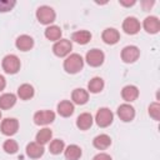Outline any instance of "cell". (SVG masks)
Wrapping results in <instances>:
<instances>
[{
	"mask_svg": "<svg viewBox=\"0 0 160 160\" xmlns=\"http://www.w3.org/2000/svg\"><path fill=\"white\" fill-rule=\"evenodd\" d=\"M82 66H84V60L79 54H71L64 61V69L69 74L79 72L82 69Z\"/></svg>",
	"mask_w": 160,
	"mask_h": 160,
	"instance_id": "cell-1",
	"label": "cell"
},
{
	"mask_svg": "<svg viewBox=\"0 0 160 160\" xmlns=\"http://www.w3.org/2000/svg\"><path fill=\"white\" fill-rule=\"evenodd\" d=\"M55 11L52 10V8L48 6V5H42L36 10V18L38 20L44 24V25H49L55 20Z\"/></svg>",
	"mask_w": 160,
	"mask_h": 160,
	"instance_id": "cell-2",
	"label": "cell"
},
{
	"mask_svg": "<svg viewBox=\"0 0 160 160\" xmlns=\"http://www.w3.org/2000/svg\"><path fill=\"white\" fill-rule=\"evenodd\" d=\"M2 69L8 74H16L20 69V60L16 55H6L2 59Z\"/></svg>",
	"mask_w": 160,
	"mask_h": 160,
	"instance_id": "cell-3",
	"label": "cell"
},
{
	"mask_svg": "<svg viewBox=\"0 0 160 160\" xmlns=\"http://www.w3.org/2000/svg\"><path fill=\"white\" fill-rule=\"evenodd\" d=\"M112 119H114V115H112L111 110L108 109V108H101V109H99V111L96 112V116H95L96 124H98L100 128H106V126H109V125L112 122Z\"/></svg>",
	"mask_w": 160,
	"mask_h": 160,
	"instance_id": "cell-4",
	"label": "cell"
},
{
	"mask_svg": "<svg viewBox=\"0 0 160 160\" xmlns=\"http://www.w3.org/2000/svg\"><path fill=\"white\" fill-rule=\"evenodd\" d=\"M72 49V45H71V41L68 40V39H61V40H58L54 46H52V51L56 56H66Z\"/></svg>",
	"mask_w": 160,
	"mask_h": 160,
	"instance_id": "cell-5",
	"label": "cell"
},
{
	"mask_svg": "<svg viewBox=\"0 0 160 160\" xmlns=\"http://www.w3.org/2000/svg\"><path fill=\"white\" fill-rule=\"evenodd\" d=\"M140 55V50L134 45H128L121 51V59L124 62H134L138 60Z\"/></svg>",
	"mask_w": 160,
	"mask_h": 160,
	"instance_id": "cell-6",
	"label": "cell"
},
{
	"mask_svg": "<svg viewBox=\"0 0 160 160\" xmlns=\"http://www.w3.org/2000/svg\"><path fill=\"white\" fill-rule=\"evenodd\" d=\"M86 61L90 66H100L104 62V52L99 49H91L86 54Z\"/></svg>",
	"mask_w": 160,
	"mask_h": 160,
	"instance_id": "cell-7",
	"label": "cell"
},
{
	"mask_svg": "<svg viewBox=\"0 0 160 160\" xmlns=\"http://www.w3.org/2000/svg\"><path fill=\"white\" fill-rule=\"evenodd\" d=\"M55 120V114L50 110H41L35 112L34 115V121L38 125H48Z\"/></svg>",
	"mask_w": 160,
	"mask_h": 160,
	"instance_id": "cell-8",
	"label": "cell"
},
{
	"mask_svg": "<svg viewBox=\"0 0 160 160\" xmlns=\"http://www.w3.org/2000/svg\"><path fill=\"white\" fill-rule=\"evenodd\" d=\"M19 129V122L16 119L14 118H6L5 120H2L1 122V132L4 135H14Z\"/></svg>",
	"mask_w": 160,
	"mask_h": 160,
	"instance_id": "cell-9",
	"label": "cell"
},
{
	"mask_svg": "<svg viewBox=\"0 0 160 160\" xmlns=\"http://www.w3.org/2000/svg\"><path fill=\"white\" fill-rule=\"evenodd\" d=\"M122 30L126 34H130V35H134V34L139 32V30H140L139 20L134 16H128L122 22Z\"/></svg>",
	"mask_w": 160,
	"mask_h": 160,
	"instance_id": "cell-10",
	"label": "cell"
},
{
	"mask_svg": "<svg viewBox=\"0 0 160 160\" xmlns=\"http://www.w3.org/2000/svg\"><path fill=\"white\" fill-rule=\"evenodd\" d=\"M118 115H119V118H120L122 121L128 122V121H131V120L134 119V116H135V110H134V108H132L131 105H129V104H121V105L118 108Z\"/></svg>",
	"mask_w": 160,
	"mask_h": 160,
	"instance_id": "cell-11",
	"label": "cell"
},
{
	"mask_svg": "<svg viewBox=\"0 0 160 160\" xmlns=\"http://www.w3.org/2000/svg\"><path fill=\"white\" fill-rule=\"evenodd\" d=\"M101 38H102V40H104L106 44L112 45V44H116V42L119 41L120 34H119V31H118L116 29H114V28H108V29H105V30L102 31Z\"/></svg>",
	"mask_w": 160,
	"mask_h": 160,
	"instance_id": "cell-12",
	"label": "cell"
},
{
	"mask_svg": "<svg viewBox=\"0 0 160 160\" xmlns=\"http://www.w3.org/2000/svg\"><path fill=\"white\" fill-rule=\"evenodd\" d=\"M144 29L150 34H156L160 30V21L156 16H148L144 20Z\"/></svg>",
	"mask_w": 160,
	"mask_h": 160,
	"instance_id": "cell-13",
	"label": "cell"
},
{
	"mask_svg": "<svg viewBox=\"0 0 160 160\" xmlns=\"http://www.w3.org/2000/svg\"><path fill=\"white\" fill-rule=\"evenodd\" d=\"M16 48L21 51H28L30 50L32 46H34V40L31 36L29 35H20L18 39H16Z\"/></svg>",
	"mask_w": 160,
	"mask_h": 160,
	"instance_id": "cell-14",
	"label": "cell"
},
{
	"mask_svg": "<svg viewBox=\"0 0 160 160\" xmlns=\"http://www.w3.org/2000/svg\"><path fill=\"white\" fill-rule=\"evenodd\" d=\"M121 96L125 101H134L139 96V90L134 85H126L121 90Z\"/></svg>",
	"mask_w": 160,
	"mask_h": 160,
	"instance_id": "cell-15",
	"label": "cell"
},
{
	"mask_svg": "<svg viewBox=\"0 0 160 160\" xmlns=\"http://www.w3.org/2000/svg\"><path fill=\"white\" fill-rule=\"evenodd\" d=\"M26 154H28V156H30L32 159H38V158L42 156L44 146L40 145L39 142H30L26 146Z\"/></svg>",
	"mask_w": 160,
	"mask_h": 160,
	"instance_id": "cell-16",
	"label": "cell"
},
{
	"mask_svg": "<svg viewBox=\"0 0 160 160\" xmlns=\"http://www.w3.org/2000/svg\"><path fill=\"white\" fill-rule=\"evenodd\" d=\"M76 125L81 130H88L92 125V116L89 112H82L76 119Z\"/></svg>",
	"mask_w": 160,
	"mask_h": 160,
	"instance_id": "cell-17",
	"label": "cell"
},
{
	"mask_svg": "<svg viewBox=\"0 0 160 160\" xmlns=\"http://www.w3.org/2000/svg\"><path fill=\"white\" fill-rule=\"evenodd\" d=\"M92 144H94V146H95L96 149L104 150V149H108V148L110 146L111 139H110V136L106 135V134H100V135H98V136L94 139Z\"/></svg>",
	"mask_w": 160,
	"mask_h": 160,
	"instance_id": "cell-18",
	"label": "cell"
},
{
	"mask_svg": "<svg viewBox=\"0 0 160 160\" xmlns=\"http://www.w3.org/2000/svg\"><path fill=\"white\" fill-rule=\"evenodd\" d=\"M71 99H72V101H74L75 104L82 105V104H85V102L88 101V99H89V92H88L86 90H84V89H75V90L72 91V94H71Z\"/></svg>",
	"mask_w": 160,
	"mask_h": 160,
	"instance_id": "cell-19",
	"label": "cell"
},
{
	"mask_svg": "<svg viewBox=\"0 0 160 160\" xmlns=\"http://www.w3.org/2000/svg\"><path fill=\"white\" fill-rule=\"evenodd\" d=\"M71 39L78 42V44H81V45H85L90 41L91 39V34L88 31V30H79V31H75L71 36Z\"/></svg>",
	"mask_w": 160,
	"mask_h": 160,
	"instance_id": "cell-20",
	"label": "cell"
},
{
	"mask_svg": "<svg viewBox=\"0 0 160 160\" xmlns=\"http://www.w3.org/2000/svg\"><path fill=\"white\" fill-rule=\"evenodd\" d=\"M58 112L61 116H64V118L70 116L74 112V105H72V102H70L69 100L60 101L59 105H58Z\"/></svg>",
	"mask_w": 160,
	"mask_h": 160,
	"instance_id": "cell-21",
	"label": "cell"
},
{
	"mask_svg": "<svg viewBox=\"0 0 160 160\" xmlns=\"http://www.w3.org/2000/svg\"><path fill=\"white\" fill-rule=\"evenodd\" d=\"M15 102H16V96L11 92L10 94L6 92L0 96V109H10L15 105Z\"/></svg>",
	"mask_w": 160,
	"mask_h": 160,
	"instance_id": "cell-22",
	"label": "cell"
},
{
	"mask_svg": "<svg viewBox=\"0 0 160 160\" xmlns=\"http://www.w3.org/2000/svg\"><path fill=\"white\" fill-rule=\"evenodd\" d=\"M18 95L20 99L22 100H28V99H31L34 96V89L30 84H22L19 86L18 89Z\"/></svg>",
	"mask_w": 160,
	"mask_h": 160,
	"instance_id": "cell-23",
	"label": "cell"
},
{
	"mask_svg": "<svg viewBox=\"0 0 160 160\" xmlns=\"http://www.w3.org/2000/svg\"><path fill=\"white\" fill-rule=\"evenodd\" d=\"M45 36L51 41H58L61 36V29L56 25H50L45 29Z\"/></svg>",
	"mask_w": 160,
	"mask_h": 160,
	"instance_id": "cell-24",
	"label": "cell"
},
{
	"mask_svg": "<svg viewBox=\"0 0 160 160\" xmlns=\"http://www.w3.org/2000/svg\"><path fill=\"white\" fill-rule=\"evenodd\" d=\"M81 156V149L78 145H69L65 150L66 160H78Z\"/></svg>",
	"mask_w": 160,
	"mask_h": 160,
	"instance_id": "cell-25",
	"label": "cell"
},
{
	"mask_svg": "<svg viewBox=\"0 0 160 160\" xmlns=\"http://www.w3.org/2000/svg\"><path fill=\"white\" fill-rule=\"evenodd\" d=\"M102 88H104V81H102V79L101 78H92L90 81H89V84H88V89H89V91L90 92H94V94H96V92H100L101 90H102Z\"/></svg>",
	"mask_w": 160,
	"mask_h": 160,
	"instance_id": "cell-26",
	"label": "cell"
},
{
	"mask_svg": "<svg viewBox=\"0 0 160 160\" xmlns=\"http://www.w3.org/2000/svg\"><path fill=\"white\" fill-rule=\"evenodd\" d=\"M51 136H52V131L48 128H44L36 134V142H39L40 145H44V144L49 142Z\"/></svg>",
	"mask_w": 160,
	"mask_h": 160,
	"instance_id": "cell-27",
	"label": "cell"
},
{
	"mask_svg": "<svg viewBox=\"0 0 160 160\" xmlns=\"http://www.w3.org/2000/svg\"><path fill=\"white\" fill-rule=\"evenodd\" d=\"M64 146H65V145H64V141H62V140H60V139H55V140H52V141L50 142L49 150H50V152H51V154L58 155V154L62 152Z\"/></svg>",
	"mask_w": 160,
	"mask_h": 160,
	"instance_id": "cell-28",
	"label": "cell"
},
{
	"mask_svg": "<svg viewBox=\"0 0 160 160\" xmlns=\"http://www.w3.org/2000/svg\"><path fill=\"white\" fill-rule=\"evenodd\" d=\"M2 148L8 154H15L18 151V142L15 140H12V139H9V140H6L4 142Z\"/></svg>",
	"mask_w": 160,
	"mask_h": 160,
	"instance_id": "cell-29",
	"label": "cell"
},
{
	"mask_svg": "<svg viewBox=\"0 0 160 160\" xmlns=\"http://www.w3.org/2000/svg\"><path fill=\"white\" fill-rule=\"evenodd\" d=\"M149 114L154 120H159L160 119V105L159 102H152L149 106Z\"/></svg>",
	"mask_w": 160,
	"mask_h": 160,
	"instance_id": "cell-30",
	"label": "cell"
},
{
	"mask_svg": "<svg viewBox=\"0 0 160 160\" xmlns=\"http://www.w3.org/2000/svg\"><path fill=\"white\" fill-rule=\"evenodd\" d=\"M14 5H15V1L14 0L12 1H6V0L0 1V12H5V11L11 10L14 8Z\"/></svg>",
	"mask_w": 160,
	"mask_h": 160,
	"instance_id": "cell-31",
	"label": "cell"
},
{
	"mask_svg": "<svg viewBox=\"0 0 160 160\" xmlns=\"http://www.w3.org/2000/svg\"><path fill=\"white\" fill-rule=\"evenodd\" d=\"M92 160H111V158H110V155H108L105 152H100V154L95 155Z\"/></svg>",
	"mask_w": 160,
	"mask_h": 160,
	"instance_id": "cell-32",
	"label": "cell"
},
{
	"mask_svg": "<svg viewBox=\"0 0 160 160\" xmlns=\"http://www.w3.org/2000/svg\"><path fill=\"white\" fill-rule=\"evenodd\" d=\"M141 4H142V6H144V10H149V9L154 5V1H142Z\"/></svg>",
	"mask_w": 160,
	"mask_h": 160,
	"instance_id": "cell-33",
	"label": "cell"
},
{
	"mask_svg": "<svg viewBox=\"0 0 160 160\" xmlns=\"http://www.w3.org/2000/svg\"><path fill=\"white\" fill-rule=\"evenodd\" d=\"M5 85H6L5 79H4V76H2V75H0V91H1V90H4Z\"/></svg>",
	"mask_w": 160,
	"mask_h": 160,
	"instance_id": "cell-34",
	"label": "cell"
},
{
	"mask_svg": "<svg viewBox=\"0 0 160 160\" xmlns=\"http://www.w3.org/2000/svg\"><path fill=\"white\" fill-rule=\"evenodd\" d=\"M121 5H125V6H130V5H134L135 1H130V2H124V1H120Z\"/></svg>",
	"mask_w": 160,
	"mask_h": 160,
	"instance_id": "cell-35",
	"label": "cell"
},
{
	"mask_svg": "<svg viewBox=\"0 0 160 160\" xmlns=\"http://www.w3.org/2000/svg\"><path fill=\"white\" fill-rule=\"evenodd\" d=\"M0 119H1V111H0Z\"/></svg>",
	"mask_w": 160,
	"mask_h": 160,
	"instance_id": "cell-36",
	"label": "cell"
}]
</instances>
